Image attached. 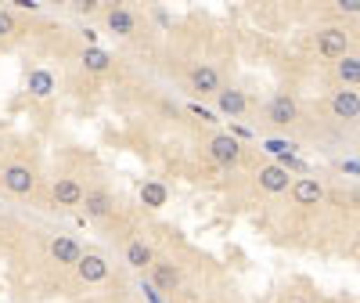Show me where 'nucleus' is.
I'll list each match as a JSON object with an SVG mask.
<instances>
[{
  "label": "nucleus",
  "instance_id": "21",
  "mask_svg": "<svg viewBox=\"0 0 360 303\" xmlns=\"http://www.w3.org/2000/svg\"><path fill=\"white\" fill-rule=\"evenodd\" d=\"M8 33H15V18L8 11H0V37H8Z\"/></svg>",
  "mask_w": 360,
  "mask_h": 303
},
{
  "label": "nucleus",
  "instance_id": "20",
  "mask_svg": "<svg viewBox=\"0 0 360 303\" xmlns=\"http://www.w3.org/2000/svg\"><path fill=\"white\" fill-rule=\"evenodd\" d=\"M155 282H159L162 289H173V285H176V271H173V267H155Z\"/></svg>",
  "mask_w": 360,
  "mask_h": 303
},
{
  "label": "nucleus",
  "instance_id": "6",
  "mask_svg": "<svg viewBox=\"0 0 360 303\" xmlns=\"http://www.w3.org/2000/svg\"><path fill=\"white\" fill-rule=\"evenodd\" d=\"M51 256L58 260V264H79V246H76V242L72 238H54L51 242Z\"/></svg>",
  "mask_w": 360,
  "mask_h": 303
},
{
  "label": "nucleus",
  "instance_id": "15",
  "mask_svg": "<svg viewBox=\"0 0 360 303\" xmlns=\"http://www.w3.org/2000/svg\"><path fill=\"white\" fill-rule=\"evenodd\" d=\"M83 199H86V214H90V217H108L112 202H108V195H105V192H86Z\"/></svg>",
  "mask_w": 360,
  "mask_h": 303
},
{
  "label": "nucleus",
  "instance_id": "22",
  "mask_svg": "<svg viewBox=\"0 0 360 303\" xmlns=\"http://www.w3.org/2000/svg\"><path fill=\"white\" fill-rule=\"evenodd\" d=\"M266 148H270V152H278V156H285V152H288L292 144H285V141H270Z\"/></svg>",
  "mask_w": 360,
  "mask_h": 303
},
{
  "label": "nucleus",
  "instance_id": "1",
  "mask_svg": "<svg viewBox=\"0 0 360 303\" xmlns=\"http://www.w3.org/2000/svg\"><path fill=\"white\" fill-rule=\"evenodd\" d=\"M209 152H213V159L220 166H234L238 159H242V148H238V141L231 134H217L213 141H209Z\"/></svg>",
  "mask_w": 360,
  "mask_h": 303
},
{
  "label": "nucleus",
  "instance_id": "11",
  "mask_svg": "<svg viewBox=\"0 0 360 303\" xmlns=\"http://www.w3.org/2000/svg\"><path fill=\"white\" fill-rule=\"evenodd\" d=\"M191 83H195V90H202V94H213L220 80H217V69L202 66V69H195V73H191Z\"/></svg>",
  "mask_w": 360,
  "mask_h": 303
},
{
  "label": "nucleus",
  "instance_id": "4",
  "mask_svg": "<svg viewBox=\"0 0 360 303\" xmlns=\"http://www.w3.org/2000/svg\"><path fill=\"white\" fill-rule=\"evenodd\" d=\"M292 195H295V202L299 206H314V202H321V185H317V180H310V177H303V180H295V185H292Z\"/></svg>",
  "mask_w": 360,
  "mask_h": 303
},
{
  "label": "nucleus",
  "instance_id": "16",
  "mask_svg": "<svg viewBox=\"0 0 360 303\" xmlns=\"http://www.w3.org/2000/svg\"><path fill=\"white\" fill-rule=\"evenodd\" d=\"M141 202H144V206H152V209L166 206V188L159 185V180H152V185H144V188H141Z\"/></svg>",
  "mask_w": 360,
  "mask_h": 303
},
{
  "label": "nucleus",
  "instance_id": "5",
  "mask_svg": "<svg viewBox=\"0 0 360 303\" xmlns=\"http://www.w3.org/2000/svg\"><path fill=\"white\" fill-rule=\"evenodd\" d=\"M317 47L324 51V54H346V33L342 29H324V33H317Z\"/></svg>",
  "mask_w": 360,
  "mask_h": 303
},
{
  "label": "nucleus",
  "instance_id": "13",
  "mask_svg": "<svg viewBox=\"0 0 360 303\" xmlns=\"http://www.w3.org/2000/svg\"><path fill=\"white\" fill-rule=\"evenodd\" d=\"M108 29H112V33H119V37L134 33V15H130V11H123V8H115V11L108 15Z\"/></svg>",
  "mask_w": 360,
  "mask_h": 303
},
{
  "label": "nucleus",
  "instance_id": "18",
  "mask_svg": "<svg viewBox=\"0 0 360 303\" xmlns=\"http://www.w3.org/2000/svg\"><path fill=\"white\" fill-rule=\"evenodd\" d=\"M127 260L134 267H148V264H152V249H148L144 242H130V246H127Z\"/></svg>",
  "mask_w": 360,
  "mask_h": 303
},
{
  "label": "nucleus",
  "instance_id": "9",
  "mask_svg": "<svg viewBox=\"0 0 360 303\" xmlns=\"http://www.w3.org/2000/svg\"><path fill=\"white\" fill-rule=\"evenodd\" d=\"M79 278L83 282H101L105 275H108V267H105V260L101 256H79Z\"/></svg>",
  "mask_w": 360,
  "mask_h": 303
},
{
  "label": "nucleus",
  "instance_id": "8",
  "mask_svg": "<svg viewBox=\"0 0 360 303\" xmlns=\"http://www.w3.org/2000/svg\"><path fill=\"white\" fill-rule=\"evenodd\" d=\"M259 185H263L266 192H285V188H288V170H281V166H263V170H259Z\"/></svg>",
  "mask_w": 360,
  "mask_h": 303
},
{
  "label": "nucleus",
  "instance_id": "12",
  "mask_svg": "<svg viewBox=\"0 0 360 303\" xmlns=\"http://www.w3.org/2000/svg\"><path fill=\"white\" fill-rule=\"evenodd\" d=\"M220 109L227 116H242L245 112V94L242 90H220Z\"/></svg>",
  "mask_w": 360,
  "mask_h": 303
},
{
  "label": "nucleus",
  "instance_id": "10",
  "mask_svg": "<svg viewBox=\"0 0 360 303\" xmlns=\"http://www.w3.org/2000/svg\"><path fill=\"white\" fill-rule=\"evenodd\" d=\"M332 109H335V116H342V119H356V112H360L356 90H339L335 101H332Z\"/></svg>",
  "mask_w": 360,
  "mask_h": 303
},
{
  "label": "nucleus",
  "instance_id": "19",
  "mask_svg": "<svg viewBox=\"0 0 360 303\" xmlns=\"http://www.w3.org/2000/svg\"><path fill=\"white\" fill-rule=\"evenodd\" d=\"M339 76H342L346 83H356V80H360V62H356L353 54H349V58H342V62H339Z\"/></svg>",
  "mask_w": 360,
  "mask_h": 303
},
{
  "label": "nucleus",
  "instance_id": "2",
  "mask_svg": "<svg viewBox=\"0 0 360 303\" xmlns=\"http://www.w3.org/2000/svg\"><path fill=\"white\" fill-rule=\"evenodd\" d=\"M4 188L15 195H29L33 192V170L29 166H8L4 170Z\"/></svg>",
  "mask_w": 360,
  "mask_h": 303
},
{
  "label": "nucleus",
  "instance_id": "17",
  "mask_svg": "<svg viewBox=\"0 0 360 303\" xmlns=\"http://www.w3.org/2000/svg\"><path fill=\"white\" fill-rule=\"evenodd\" d=\"M108 62H112V58H108L101 47H86V51H83V66H86V69H94V73H105Z\"/></svg>",
  "mask_w": 360,
  "mask_h": 303
},
{
  "label": "nucleus",
  "instance_id": "14",
  "mask_svg": "<svg viewBox=\"0 0 360 303\" xmlns=\"http://www.w3.org/2000/svg\"><path fill=\"white\" fill-rule=\"evenodd\" d=\"M29 90H33V98H47L51 90H54V76L44 73V69H37L33 76H29Z\"/></svg>",
  "mask_w": 360,
  "mask_h": 303
},
{
  "label": "nucleus",
  "instance_id": "7",
  "mask_svg": "<svg viewBox=\"0 0 360 303\" xmlns=\"http://www.w3.org/2000/svg\"><path fill=\"white\" fill-rule=\"evenodd\" d=\"M54 199L62 202V206H76V202H83V188L76 185L72 177H62V180L54 185Z\"/></svg>",
  "mask_w": 360,
  "mask_h": 303
},
{
  "label": "nucleus",
  "instance_id": "3",
  "mask_svg": "<svg viewBox=\"0 0 360 303\" xmlns=\"http://www.w3.org/2000/svg\"><path fill=\"white\" fill-rule=\"evenodd\" d=\"M266 116H270V123H278V127H285V123H292V119H295V101H292L288 94H278L274 101H270Z\"/></svg>",
  "mask_w": 360,
  "mask_h": 303
}]
</instances>
